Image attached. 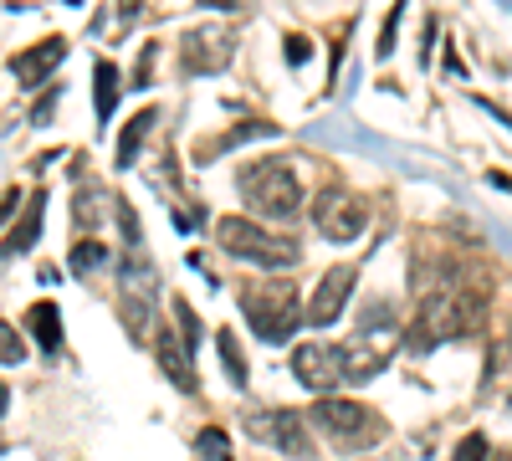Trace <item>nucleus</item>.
Masks as SVG:
<instances>
[{"instance_id": "obj_1", "label": "nucleus", "mask_w": 512, "mask_h": 461, "mask_svg": "<svg viewBox=\"0 0 512 461\" xmlns=\"http://www.w3.org/2000/svg\"><path fill=\"white\" fill-rule=\"evenodd\" d=\"M487 277L472 272V267H446V272H431V277H415V323L405 333V349L425 354L436 344H451V339H466V333L482 328V313H487Z\"/></svg>"}, {"instance_id": "obj_2", "label": "nucleus", "mask_w": 512, "mask_h": 461, "mask_svg": "<svg viewBox=\"0 0 512 461\" xmlns=\"http://www.w3.org/2000/svg\"><path fill=\"white\" fill-rule=\"evenodd\" d=\"M236 190L246 200V211L256 221H292L297 211H303V185H297L292 164L267 154V159H251L246 170L236 175Z\"/></svg>"}, {"instance_id": "obj_3", "label": "nucleus", "mask_w": 512, "mask_h": 461, "mask_svg": "<svg viewBox=\"0 0 512 461\" xmlns=\"http://www.w3.org/2000/svg\"><path fill=\"white\" fill-rule=\"evenodd\" d=\"M241 313H246L251 333H256L262 344H282V339H292L297 323L308 318L303 303H297V292H292V282H282V277H272V282H251V287L241 292Z\"/></svg>"}, {"instance_id": "obj_4", "label": "nucleus", "mask_w": 512, "mask_h": 461, "mask_svg": "<svg viewBox=\"0 0 512 461\" xmlns=\"http://www.w3.org/2000/svg\"><path fill=\"white\" fill-rule=\"evenodd\" d=\"M313 426L323 436H333L344 451H369V446H379L384 436H390L379 410H369L364 400H344V395H323L313 405Z\"/></svg>"}, {"instance_id": "obj_5", "label": "nucleus", "mask_w": 512, "mask_h": 461, "mask_svg": "<svg viewBox=\"0 0 512 461\" xmlns=\"http://www.w3.org/2000/svg\"><path fill=\"white\" fill-rule=\"evenodd\" d=\"M216 241H221V251H231V257H241V262L267 267V272L292 267L297 257H303V246H297L292 236H277V231L256 226V221H246V216H226V221H216Z\"/></svg>"}, {"instance_id": "obj_6", "label": "nucleus", "mask_w": 512, "mask_h": 461, "mask_svg": "<svg viewBox=\"0 0 512 461\" xmlns=\"http://www.w3.org/2000/svg\"><path fill=\"white\" fill-rule=\"evenodd\" d=\"M313 221L328 241H359L369 226V200L359 190H323L313 200Z\"/></svg>"}, {"instance_id": "obj_7", "label": "nucleus", "mask_w": 512, "mask_h": 461, "mask_svg": "<svg viewBox=\"0 0 512 461\" xmlns=\"http://www.w3.org/2000/svg\"><path fill=\"white\" fill-rule=\"evenodd\" d=\"M246 431L262 441V446H277L287 456H313V441H308V421L297 410H251L246 415Z\"/></svg>"}, {"instance_id": "obj_8", "label": "nucleus", "mask_w": 512, "mask_h": 461, "mask_svg": "<svg viewBox=\"0 0 512 461\" xmlns=\"http://www.w3.org/2000/svg\"><path fill=\"white\" fill-rule=\"evenodd\" d=\"M292 374L303 380L313 395H328L349 380L344 369V349H328V344H297L292 349Z\"/></svg>"}, {"instance_id": "obj_9", "label": "nucleus", "mask_w": 512, "mask_h": 461, "mask_svg": "<svg viewBox=\"0 0 512 461\" xmlns=\"http://www.w3.org/2000/svg\"><path fill=\"white\" fill-rule=\"evenodd\" d=\"M236 52V31L231 26H190L185 41H180V57L190 72H226Z\"/></svg>"}, {"instance_id": "obj_10", "label": "nucleus", "mask_w": 512, "mask_h": 461, "mask_svg": "<svg viewBox=\"0 0 512 461\" xmlns=\"http://www.w3.org/2000/svg\"><path fill=\"white\" fill-rule=\"evenodd\" d=\"M354 282H359L354 267H328V272L318 277V287H313V298H308V323H313V328H328V323L344 318V308H349V298H354Z\"/></svg>"}, {"instance_id": "obj_11", "label": "nucleus", "mask_w": 512, "mask_h": 461, "mask_svg": "<svg viewBox=\"0 0 512 461\" xmlns=\"http://www.w3.org/2000/svg\"><path fill=\"white\" fill-rule=\"evenodd\" d=\"M62 57H67V41L62 36H41L36 47H26V52L11 57V77L21 82V88H41V82L62 67Z\"/></svg>"}, {"instance_id": "obj_12", "label": "nucleus", "mask_w": 512, "mask_h": 461, "mask_svg": "<svg viewBox=\"0 0 512 461\" xmlns=\"http://www.w3.org/2000/svg\"><path fill=\"white\" fill-rule=\"evenodd\" d=\"M190 344H180V333H154V359L159 369L169 374V385L185 390V395H200V380H195V364H190Z\"/></svg>"}, {"instance_id": "obj_13", "label": "nucleus", "mask_w": 512, "mask_h": 461, "mask_svg": "<svg viewBox=\"0 0 512 461\" xmlns=\"http://www.w3.org/2000/svg\"><path fill=\"white\" fill-rule=\"evenodd\" d=\"M41 216H47V190H36L31 205H26V216L11 226V236H6V257H16V251H31V246H36V236H41Z\"/></svg>"}, {"instance_id": "obj_14", "label": "nucleus", "mask_w": 512, "mask_h": 461, "mask_svg": "<svg viewBox=\"0 0 512 461\" xmlns=\"http://www.w3.org/2000/svg\"><path fill=\"white\" fill-rule=\"evenodd\" d=\"M26 328L36 333L41 354H62V313H57V303H36L26 313Z\"/></svg>"}, {"instance_id": "obj_15", "label": "nucleus", "mask_w": 512, "mask_h": 461, "mask_svg": "<svg viewBox=\"0 0 512 461\" xmlns=\"http://www.w3.org/2000/svg\"><path fill=\"white\" fill-rule=\"evenodd\" d=\"M154 108H144V113H134V118H128V129L118 134V170H128V164H134L139 159V144L149 139V129H154Z\"/></svg>"}, {"instance_id": "obj_16", "label": "nucleus", "mask_w": 512, "mask_h": 461, "mask_svg": "<svg viewBox=\"0 0 512 461\" xmlns=\"http://www.w3.org/2000/svg\"><path fill=\"white\" fill-rule=\"evenodd\" d=\"M113 108H118V67L98 62L93 67V113H98V123L113 118Z\"/></svg>"}, {"instance_id": "obj_17", "label": "nucleus", "mask_w": 512, "mask_h": 461, "mask_svg": "<svg viewBox=\"0 0 512 461\" xmlns=\"http://www.w3.org/2000/svg\"><path fill=\"white\" fill-rule=\"evenodd\" d=\"M216 349H221V369L231 374V385L241 390V385H246V359H241V344H236V333H231V328L216 333Z\"/></svg>"}, {"instance_id": "obj_18", "label": "nucleus", "mask_w": 512, "mask_h": 461, "mask_svg": "<svg viewBox=\"0 0 512 461\" xmlns=\"http://www.w3.org/2000/svg\"><path fill=\"white\" fill-rule=\"evenodd\" d=\"M267 134H277L272 123H262V118H251V123H236V129L226 134V139H216L210 149H200V159H216L221 149H231V144H241V139H267Z\"/></svg>"}, {"instance_id": "obj_19", "label": "nucleus", "mask_w": 512, "mask_h": 461, "mask_svg": "<svg viewBox=\"0 0 512 461\" xmlns=\"http://www.w3.org/2000/svg\"><path fill=\"white\" fill-rule=\"evenodd\" d=\"M67 262H72V272H93V267H108V246H98V241H77Z\"/></svg>"}, {"instance_id": "obj_20", "label": "nucleus", "mask_w": 512, "mask_h": 461, "mask_svg": "<svg viewBox=\"0 0 512 461\" xmlns=\"http://www.w3.org/2000/svg\"><path fill=\"white\" fill-rule=\"evenodd\" d=\"M200 451H205L210 461H231V446H226V431H216V426H210V431H200Z\"/></svg>"}, {"instance_id": "obj_21", "label": "nucleus", "mask_w": 512, "mask_h": 461, "mask_svg": "<svg viewBox=\"0 0 512 461\" xmlns=\"http://www.w3.org/2000/svg\"><path fill=\"white\" fill-rule=\"evenodd\" d=\"M487 456H492L487 436H477V431H472V436H466V441L456 446V456H451V461H487Z\"/></svg>"}, {"instance_id": "obj_22", "label": "nucleus", "mask_w": 512, "mask_h": 461, "mask_svg": "<svg viewBox=\"0 0 512 461\" xmlns=\"http://www.w3.org/2000/svg\"><path fill=\"white\" fill-rule=\"evenodd\" d=\"M400 11H405V0H395V11L384 16V31H379V57H390V52H395V36H400V31H395V21H400Z\"/></svg>"}, {"instance_id": "obj_23", "label": "nucleus", "mask_w": 512, "mask_h": 461, "mask_svg": "<svg viewBox=\"0 0 512 461\" xmlns=\"http://www.w3.org/2000/svg\"><path fill=\"white\" fill-rule=\"evenodd\" d=\"M0 344H6V354H0L6 364H21V359H26V344L16 339V323H6V328H0Z\"/></svg>"}, {"instance_id": "obj_24", "label": "nucleus", "mask_w": 512, "mask_h": 461, "mask_svg": "<svg viewBox=\"0 0 512 461\" xmlns=\"http://www.w3.org/2000/svg\"><path fill=\"white\" fill-rule=\"evenodd\" d=\"M308 52H313V41H308V36H297V31H292V36H287V62L297 67V62H303Z\"/></svg>"}, {"instance_id": "obj_25", "label": "nucleus", "mask_w": 512, "mask_h": 461, "mask_svg": "<svg viewBox=\"0 0 512 461\" xmlns=\"http://www.w3.org/2000/svg\"><path fill=\"white\" fill-rule=\"evenodd\" d=\"M200 6H216V11H241L246 0H200Z\"/></svg>"}, {"instance_id": "obj_26", "label": "nucleus", "mask_w": 512, "mask_h": 461, "mask_svg": "<svg viewBox=\"0 0 512 461\" xmlns=\"http://www.w3.org/2000/svg\"><path fill=\"white\" fill-rule=\"evenodd\" d=\"M134 11H139V0H123V21H128V16H134Z\"/></svg>"}, {"instance_id": "obj_27", "label": "nucleus", "mask_w": 512, "mask_h": 461, "mask_svg": "<svg viewBox=\"0 0 512 461\" xmlns=\"http://www.w3.org/2000/svg\"><path fill=\"white\" fill-rule=\"evenodd\" d=\"M497 461H512V451H502V456H497Z\"/></svg>"}]
</instances>
